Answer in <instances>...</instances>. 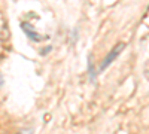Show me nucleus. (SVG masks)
<instances>
[{"label":"nucleus","instance_id":"obj_1","mask_svg":"<svg viewBox=\"0 0 149 134\" xmlns=\"http://www.w3.org/2000/svg\"><path fill=\"white\" fill-rule=\"evenodd\" d=\"M122 49H124V43H119V45H118L116 48H113V49L110 51V54H109V55H107V57L104 58L103 64L100 66V70H104V69H107V67H109V64H110V63L113 61V60H115V58H116V57L119 55V52H121Z\"/></svg>","mask_w":149,"mask_h":134},{"label":"nucleus","instance_id":"obj_2","mask_svg":"<svg viewBox=\"0 0 149 134\" xmlns=\"http://www.w3.org/2000/svg\"><path fill=\"white\" fill-rule=\"evenodd\" d=\"M21 27H22V30L26 31V34L29 36V37L33 40V42H40V36L37 34L34 30H33V27L30 26V24H27V22H22L21 24Z\"/></svg>","mask_w":149,"mask_h":134},{"label":"nucleus","instance_id":"obj_3","mask_svg":"<svg viewBox=\"0 0 149 134\" xmlns=\"http://www.w3.org/2000/svg\"><path fill=\"white\" fill-rule=\"evenodd\" d=\"M18 134H33V130H22V131H19Z\"/></svg>","mask_w":149,"mask_h":134}]
</instances>
